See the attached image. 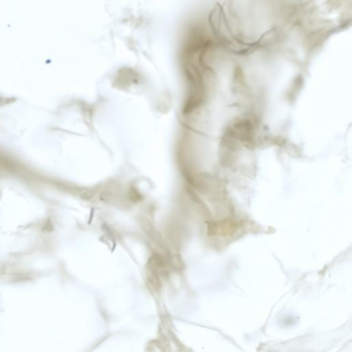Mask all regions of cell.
I'll use <instances>...</instances> for the list:
<instances>
[{
    "label": "cell",
    "mask_w": 352,
    "mask_h": 352,
    "mask_svg": "<svg viewBox=\"0 0 352 352\" xmlns=\"http://www.w3.org/2000/svg\"><path fill=\"white\" fill-rule=\"evenodd\" d=\"M238 223L232 222L231 221H223L217 223H210L208 226V232L210 236L221 234L226 236L238 228Z\"/></svg>",
    "instance_id": "obj_1"
}]
</instances>
